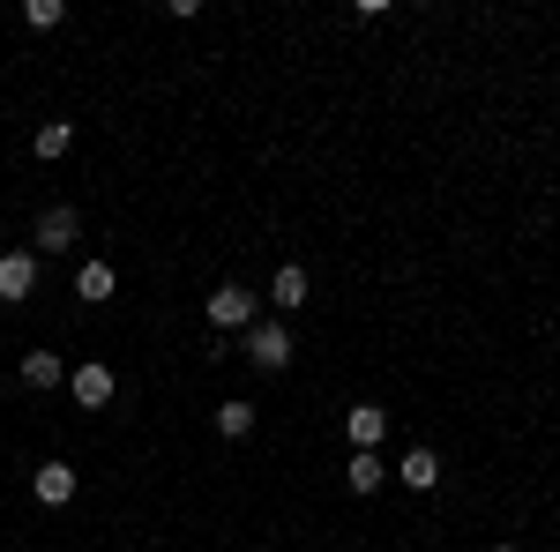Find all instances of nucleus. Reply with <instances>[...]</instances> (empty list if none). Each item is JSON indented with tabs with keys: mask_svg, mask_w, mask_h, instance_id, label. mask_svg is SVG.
Listing matches in <instances>:
<instances>
[{
	"mask_svg": "<svg viewBox=\"0 0 560 552\" xmlns=\"http://www.w3.org/2000/svg\"><path fill=\"white\" fill-rule=\"evenodd\" d=\"M75 232H83V216H75V210H45L38 216V255H68Z\"/></svg>",
	"mask_w": 560,
	"mask_h": 552,
	"instance_id": "nucleus-6",
	"label": "nucleus"
},
{
	"mask_svg": "<svg viewBox=\"0 0 560 552\" xmlns=\"http://www.w3.org/2000/svg\"><path fill=\"white\" fill-rule=\"evenodd\" d=\"M345 485L366 501V493H382L388 485V470H382V456H351V470H345Z\"/></svg>",
	"mask_w": 560,
	"mask_h": 552,
	"instance_id": "nucleus-11",
	"label": "nucleus"
},
{
	"mask_svg": "<svg viewBox=\"0 0 560 552\" xmlns=\"http://www.w3.org/2000/svg\"><path fill=\"white\" fill-rule=\"evenodd\" d=\"M68 388H75V403H83V411H105V403H113V366H105V359H90V366L68 374Z\"/></svg>",
	"mask_w": 560,
	"mask_h": 552,
	"instance_id": "nucleus-4",
	"label": "nucleus"
},
{
	"mask_svg": "<svg viewBox=\"0 0 560 552\" xmlns=\"http://www.w3.org/2000/svg\"><path fill=\"white\" fill-rule=\"evenodd\" d=\"M31 292H38V255H0V298L23 306Z\"/></svg>",
	"mask_w": 560,
	"mask_h": 552,
	"instance_id": "nucleus-5",
	"label": "nucleus"
},
{
	"mask_svg": "<svg viewBox=\"0 0 560 552\" xmlns=\"http://www.w3.org/2000/svg\"><path fill=\"white\" fill-rule=\"evenodd\" d=\"M23 23H31V31H60V23H68V8H60V0H31V8H23Z\"/></svg>",
	"mask_w": 560,
	"mask_h": 552,
	"instance_id": "nucleus-15",
	"label": "nucleus"
},
{
	"mask_svg": "<svg viewBox=\"0 0 560 552\" xmlns=\"http://www.w3.org/2000/svg\"><path fill=\"white\" fill-rule=\"evenodd\" d=\"M255 306L261 298L247 292V284H217L202 314H210V329H255Z\"/></svg>",
	"mask_w": 560,
	"mask_h": 552,
	"instance_id": "nucleus-2",
	"label": "nucleus"
},
{
	"mask_svg": "<svg viewBox=\"0 0 560 552\" xmlns=\"http://www.w3.org/2000/svg\"><path fill=\"white\" fill-rule=\"evenodd\" d=\"M493 552H516V545H493Z\"/></svg>",
	"mask_w": 560,
	"mask_h": 552,
	"instance_id": "nucleus-16",
	"label": "nucleus"
},
{
	"mask_svg": "<svg viewBox=\"0 0 560 552\" xmlns=\"http://www.w3.org/2000/svg\"><path fill=\"white\" fill-rule=\"evenodd\" d=\"M247 366L284 374V366H292V329H284V321H255V329H247Z\"/></svg>",
	"mask_w": 560,
	"mask_h": 552,
	"instance_id": "nucleus-1",
	"label": "nucleus"
},
{
	"mask_svg": "<svg viewBox=\"0 0 560 552\" xmlns=\"http://www.w3.org/2000/svg\"><path fill=\"white\" fill-rule=\"evenodd\" d=\"M31 493H38L45 508H68V501H75V470H68V463H38Z\"/></svg>",
	"mask_w": 560,
	"mask_h": 552,
	"instance_id": "nucleus-7",
	"label": "nucleus"
},
{
	"mask_svg": "<svg viewBox=\"0 0 560 552\" xmlns=\"http://www.w3.org/2000/svg\"><path fill=\"white\" fill-rule=\"evenodd\" d=\"M345 433H351V456H374V448H382V433H388V411H382V403H351Z\"/></svg>",
	"mask_w": 560,
	"mask_h": 552,
	"instance_id": "nucleus-3",
	"label": "nucleus"
},
{
	"mask_svg": "<svg viewBox=\"0 0 560 552\" xmlns=\"http://www.w3.org/2000/svg\"><path fill=\"white\" fill-rule=\"evenodd\" d=\"M269 298H277V306H306V269H300V261H284V269H277Z\"/></svg>",
	"mask_w": 560,
	"mask_h": 552,
	"instance_id": "nucleus-13",
	"label": "nucleus"
},
{
	"mask_svg": "<svg viewBox=\"0 0 560 552\" xmlns=\"http://www.w3.org/2000/svg\"><path fill=\"white\" fill-rule=\"evenodd\" d=\"M217 433H224V441H247V433H255V403H247V396L217 403Z\"/></svg>",
	"mask_w": 560,
	"mask_h": 552,
	"instance_id": "nucleus-10",
	"label": "nucleus"
},
{
	"mask_svg": "<svg viewBox=\"0 0 560 552\" xmlns=\"http://www.w3.org/2000/svg\"><path fill=\"white\" fill-rule=\"evenodd\" d=\"M396 485H411V493H433V485H441V456H433V448H411V456L396 463Z\"/></svg>",
	"mask_w": 560,
	"mask_h": 552,
	"instance_id": "nucleus-8",
	"label": "nucleus"
},
{
	"mask_svg": "<svg viewBox=\"0 0 560 552\" xmlns=\"http://www.w3.org/2000/svg\"><path fill=\"white\" fill-rule=\"evenodd\" d=\"M31 150H38V157H68V150H75V120H45Z\"/></svg>",
	"mask_w": 560,
	"mask_h": 552,
	"instance_id": "nucleus-12",
	"label": "nucleus"
},
{
	"mask_svg": "<svg viewBox=\"0 0 560 552\" xmlns=\"http://www.w3.org/2000/svg\"><path fill=\"white\" fill-rule=\"evenodd\" d=\"M113 284H120V277H113V261H83V269H75V298H90V306H97V298H113Z\"/></svg>",
	"mask_w": 560,
	"mask_h": 552,
	"instance_id": "nucleus-9",
	"label": "nucleus"
},
{
	"mask_svg": "<svg viewBox=\"0 0 560 552\" xmlns=\"http://www.w3.org/2000/svg\"><path fill=\"white\" fill-rule=\"evenodd\" d=\"M23 381L31 388H60V359H52V351H31V359H23Z\"/></svg>",
	"mask_w": 560,
	"mask_h": 552,
	"instance_id": "nucleus-14",
	"label": "nucleus"
}]
</instances>
